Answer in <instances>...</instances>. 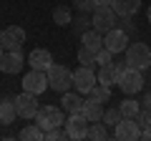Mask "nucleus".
<instances>
[{"instance_id": "nucleus-1", "label": "nucleus", "mask_w": 151, "mask_h": 141, "mask_svg": "<svg viewBox=\"0 0 151 141\" xmlns=\"http://www.w3.org/2000/svg\"><path fill=\"white\" fill-rule=\"evenodd\" d=\"M126 63H129V68L146 70L151 65V48L146 43H131L126 48Z\"/></svg>"}, {"instance_id": "nucleus-2", "label": "nucleus", "mask_w": 151, "mask_h": 141, "mask_svg": "<svg viewBox=\"0 0 151 141\" xmlns=\"http://www.w3.org/2000/svg\"><path fill=\"white\" fill-rule=\"evenodd\" d=\"M45 73H48V86L53 88V91H58V93H65L73 86V70L65 68V65H55L53 63Z\"/></svg>"}, {"instance_id": "nucleus-3", "label": "nucleus", "mask_w": 151, "mask_h": 141, "mask_svg": "<svg viewBox=\"0 0 151 141\" xmlns=\"http://www.w3.org/2000/svg\"><path fill=\"white\" fill-rule=\"evenodd\" d=\"M35 124L40 126L43 131H50V129L63 126L65 119H63V111H60L58 106H40L38 114H35Z\"/></svg>"}, {"instance_id": "nucleus-4", "label": "nucleus", "mask_w": 151, "mask_h": 141, "mask_svg": "<svg viewBox=\"0 0 151 141\" xmlns=\"http://www.w3.org/2000/svg\"><path fill=\"white\" fill-rule=\"evenodd\" d=\"M116 86L126 93V96H134L144 88V70H136V68H126L124 73L119 76V83Z\"/></svg>"}, {"instance_id": "nucleus-5", "label": "nucleus", "mask_w": 151, "mask_h": 141, "mask_svg": "<svg viewBox=\"0 0 151 141\" xmlns=\"http://www.w3.org/2000/svg\"><path fill=\"white\" fill-rule=\"evenodd\" d=\"M38 109H40V101H38V93L23 91L20 96H15V111L20 119H35Z\"/></svg>"}, {"instance_id": "nucleus-6", "label": "nucleus", "mask_w": 151, "mask_h": 141, "mask_svg": "<svg viewBox=\"0 0 151 141\" xmlns=\"http://www.w3.org/2000/svg\"><path fill=\"white\" fill-rule=\"evenodd\" d=\"M91 25L96 28L98 33H103V35H106V33L111 30L113 25H116V10H113L111 5H96Z\"/></svg>"}, {"instance_id": "nucleus-7", "label": "nucleus", "mask_w": 151, "mask_h": 141, "mask_svg": "<svg viewBox=\"0 0 151 141\" xmlns=\"http://www.w3.org/2000/svg\"><path fill=\"white\" fill-rule=\"evenodd\" d=\"M98 83V78H96V73H93V68H86V65H81V68H76L73 70V86H76V91L81 93H91V88Z\"/></svg>"}, {"instance_id": "nucleus-8", "label": "nucleus", "mask_w": 151, "mask_h": 141, "mask_svg": "<svg viewBox=\"0 0 151 141\" xmlns=\"http://www.w3.org/2000/svg\"><path fill=\"white\" fill-rule=\"evenodd\" d=\"M45 86H48V73L45 70H38L30 68L23 78V91H30V93H43Z\"/></svg>"}, {"instance_id": "nucleus-9", "label": "nucleus", "mask_w": 151, "mask_h": 141, "mask_svg": "<svg viewBox=\"0 0 151 141\" xmlns=\"http://www.w3.org/2000/svg\"><path fill=\"white\" fill-rule=\"evenodd\" d=\"M113 136L119 141H136V139H141V126L136 124V119H121L116 124Z\"/></svg>"}, {"instance_id": "nucleus-10", "label": "nucleus", "mask_w": 151, "mask_h": 141, "mask_svg": "<svg viewBox=\"0 0 151 141\" xmlns=\"http://www.w3.org/2000/svg\"><path fill=\"white\" fill-rule=\"evenodd\" d=\"M88 126H91V121H88L83 114H70V116H68V121H65L68 139H86Z\"/></svg>"}, {"instance_id": "nucleus-11", "label": "nucleus", "mask_w": 151, "mask_h": 141, "mask_svg": "<svg viewBox=\"0 0 151 141\" xmlns=\"http://www.w3.org/2000/svg\"><path fill=\"white\" fill-rule=\"evenodd\" d=\"M126 43H129V35H126V30H121V28H111V30L103 35V45H106L113 55H116V53H124Z\"/></svg>"}, {"instance_id": "nucleus-12", "label": "nucleus", "mask_w": 151, "mask_h": 141, "mask_svg": "<svg viewBox=\"0 0 151 141\" xmlns=\"http://www.w3.org/2000/svg\"><path fill=\"white\" fill-rule=\"evenodd\" d=\"M0 43H3V48H5V50H20V45L25 43V28H20V25L5 28Z\"/></svg>"}, {"instance_id": "nucleus-13", "label": "nucleus", "mask_w": 151, "mask_h": 141, "mask_svg": "<svg viewBox=\"0 0 151 141\" xmlns=\"http://www.w3.org/2000/svg\"><path fill=\"white\" fill-rule=\"evenodd\" d=\"M23 63H25V60H23L20 50H5L3 58H0V70L13 76V73H20V70H23Z\"/></svg>"}, {"instance_id": "nucleus-14", "label": "nucleus", "mask_w": 151, "mask_h": 141, "mask_svg": "<svg viewBox=\"0 0 151 141\" xmlns=\"http://www.w3.org/2000/svg\"><path fill=\"white\" fill-rule=\"evenodd\" d=\"M28 63H30V68L48 70L50 65H53V55H50V50H45V48H35V50H30V55H28Z\"/></svg>"}, {"instance_id": "nucleus-15", "label": "nucleus", "mask_w": 151, "mask_h": 141, "mask_svg": "<svg viewBox=\"0 0 151 141\" xmlns=\"http://www.w3.org/2000/svg\"><path fill=\"white\" fill-rule=\"evenodd\" d=\"M83 101H86V98H81V93H70V91L60 93V106H63L68 114H81Z\"/></svg>"}, {"instance_id": "nucleus-16", "label": "nucleus", "mask_w": 151, "mask_h": 141, "mask_svg": "<svg viewBox=\"0 0 151 141\" xmlns=\"http://www.w3.org/2000/svg\"><path fill=\"white\" fill-rule=\"evenodd\" d=\"M111 8L116 10V15L131 18V15L141 8V0H111Z\"/></svg>"}, {"instance_id": "nucleus-17", "label": "nucleus", "mask_w": 151, "mask_h": 141, "mask_svg": "<svg viewBox=\"0 0 151 141\" xmlns=\"http://www.w3.org/2000/svg\"><path fill=\"white\" fill-rule=\"evenodd\" d=\"M81 43L86 45L88 50L98 53V50L103 48V33H98L96 28H93V30H86V33H81Z\"/></svg>"}, {"instance_id": "nucleus-18", "label": "nucleus", "mask_w": 151, "mask_h": 141, "mask_svg": "<svg viewBox=\"0 0 151 141\" xmlns=\"http://www.w3.org/2000/svg\"><path fill=\"white\" fill-rule=\"evenodd\" d=\"M119 70H116V63H108V65H101L96 73L98 83H103V86H113V83H119Z\"/></svg>"}, {"instance_id": "nucleus-19", "label": "nucleus", "mask_w": 151, "mask_h": 141, "mask_svg": "<svg viewBox=\"0 0 151 141\" xmlns=\"http://www.w3.org/2000/svg\"><path fill=\"white\" fill-rule=\"evenodd\" d=\"M15 116H18V111H15V98H3L0 101V124H13L15 121Z\"/></svg>"}, {"instance_id": "nucleus-20", "label": "nucleus", "mask_w": 151, "mask_h": 141, "mask_svg": "<svg viewBox=\"0 0 151 141\" xmlns=\"http://www.w3.org/2000/svg\"><path fill=\"white\" fill-rule=\"evenodd\" d=\"M81 114L86 116L88 121H103V103L88 98V101H83V111Z\"/></svg>"}, {"instance_id": "nucleus-21", "label": "nucleus", "mask_w": 151, "mask_h": 141, "mask_svg": "<svg viewBox=\"0 0 151 141\" xmlns=\"http://www.w3.org/2000/svg\"><path fill=\"white\" fill-rule=\"evenodd\" d=\"M18 139H23V141H43L45 139V131L40 129L38 124H28L25 129L18 134Z\"/></svg>"}, {"instance_id": "nucleus-22", "label": "nucleus", "mask_w": 151, "mask_h": 141, "mask_svg": "<svg viewBox=\"0 0 151 141\" xmlns=\"http://www.w3.org/2000/svg\"><path fill=\"white\" fill-rule=\"evenodd\" d=\"M86 139H91V141H103V139H108V129H106V124H101V121H91Z\"/></svg>"}, {"instance_id": "nucleus-23", "label": "nucleus", "mask_w": 151, "mask_h": 141, "mask_svg": "<svg viewBox=\"0 0 151 141\" xmlns=\"http://www.w3.org/2000/svg\"><path fill=\"white\" fill-rule=\"evenodd\" d=\"M88 98H93V101H98V103H106L108 98H111V86L96 83V86L91 88V93H88Z\"/></svg>"}, {"instance_id": "nucleus-24", "label": "nucleus", "mask_w": 151, "mask_h": 141, "mask_svg": "<svg viewBox=\"0 0 151 141\" xmlns=\"http://www.w3.org/2000/svg\"><path fill=\"white\" fill-rule=\"evenodd\" d=\"M119 109H121V114H124V119H136V114L141 111V106H139V101H134V98H126Z\"/></svg>"}, {"instance_id": "nucleus-25", "label": "nucleus", "mask_w": 151, "mask_h": 141, "mask_svg": "<svg viewBox=\"0 0 151 141\" xmlns=\"http://www.w3.org/2000/svg\"><path fill=\"white\" fill-rule=\"evenodd\" d=\"M121 119H124V114H121L119 106H113V109H106V111H103V124H106V126H116Z\"/></svg>"}, {"instance_id": "nucleus-26", "label": "nucleus", "mask_w": 151, "mask_h": 141, "mask_svg": "<svg viewBox=\"0 0 151 141\" xmlns=\"http://www.w3.org/2000/svg\"><path fill=\"white\" fill-rule=\"evenodd\" d=\"M78 63L86 65V68H93V65H96V53L88 50L86 45H81V50H78Z\"/></svg>"}, {"instance_id": "nucleus-27", "label": "nucleus", "mask_w": 151, "mask_h": 141, "mask_svg": "<svg viewBox=\"0 0 151 141\" xmlns=\"http://www.w3.org/2000/svg\"><path fill=\"white\" fill-rule=\"evenodd\" d=\"M53 23H55V25H68V23H70V10L65 5H58L53 10Z\"/></svg>"}, {"instance_id": "nucleus-28", "label": "nucleus", "mask_w": 151, "mask_h": 141, "mask_svg": "<svg viewBox=\"0 0 151 141\" xmlns=\"http://www.w3.org/2000/svg\"><path fill=\"white\" fill-rule=\"evenodd\" d=\"M136 124L141 126V131L151 129V109H141L139 114H136Z\"/></svg>"}, {"instance_id": "nucleus-29", "label": "nucleus", "mask_w": 151, "mask_h": 141, "mask_svg": "<svg viewBox=\"0 0 151 141\" xmlns=\"http://www.w3.org/2000/svg\"><path fill=\"white\" fill-rule=\"evenodd\" d=\"M96 63H98V65H108V63H113V53L106 48V45H103V48L96 53Z\"/></svg>"}, {"instance_id": "nucleus-30", "label": "nucleus", "mask_w": 151, "mask_h": 141, "mask_svg": "<svg viewBox=\"0 0 151 141\" xmlns=\"http://www.w3.org/2000/svg\"><path fill=\"white\" fill-rule=\"evenodd\" d=\"M73 5L81 13H93L96 10V0H73Z\"/></svg>"}, {"instance_id": "nucleus-31", "label": "nucleus", "mask_w": 151, "mask_h": 141, "mask_svg": "<svg viewBox=\"0 0 151 141\" xmlns=\"http://www.w3.org/2000/svg\"><path fill=\"white\" fill-rule=\"evenodd\" d=\"M68 136V131H63L58 126V129H50V131H45V141H58V139H65Z\"/></svg>"}, {"instance_id": "nucleus-32", "label": "nucleus", "mask_w": 151, "mask_h": 141, "mask_svg": "<svg viewBox=\"0 0 151 141\" xmlns=\"http://www.w3.org/2000/svg\"><path fill=\"white\" fill-rule=\"evenodd\" d=\"M76 23H78V25H76V30H78V33H86V28H88V20H86V18H78Z\"/></svg>"}, {"instance_id": "nucleus-33", "label": "nucleus", "mask_w": 151, "mask_h": 141, "mask_svg": "<svg viewBox=\"0 0 151 141\" xmlns=\"http://www.w3.org/2000/svg\"><path fill=\"white\" fill-rule=\"evenodd\" d=\"M141 139H146V141H151V129H144V131H141Z\"/></svg>"}, {"instance_id": "nucleus-34", "label": "nucleus", "mask_w": 151, "mask_h": 141, "mask_svg": "<svg viewBox=\"0 0 151 141\" xmlns=\"http://www.w3.org/2000/svg\"><path fill=\"white\" fill-rule=\"evenodd\" d=\"M96 5H111V0H96Z\"/></svg>"}, {"instance_id": "nucleus-35", "label": "nucleus", "mask_w": 151, "mask_h": 141, "mask_svg": "<svg viewBox=\"0 0 151 141\" xmlns=\"http://www.w3.org/2000/svg\"><path fill=\"white\" fill-rule=\"evenodd\" d=\"M144 103H146V109H151V93L146 96V101H144Z\"/></svg>"}, {"instance_id": "nucleus-36", "label": "nucleus", "mask_w": 151, "mask_h": 141, "mask_svg": "<svg viewBox=\"0 0 151 141\" xmlns=\"http://www.w3.org/2000/svg\"><path fill=\"white\" fill-rule=\"evenodd\" d=\"M146 20H149V23H151V5H149V8H146Z\"/></svg>"}, {"instance_id": "nucleus-37", "label": "nucleus", "mask_w": 151, "mask_h": 141, "mask_svg": "<svg viewBox=\"0 0 151 141\" xmlns=\"http://www.w3.org/2000/svg\"><path fill=\"white\" fill-rule=\"evenodd\" d=\"M3 53H5V48H3V43H0V58H3Z\"/></svg>"}, {"instance_id": "nucleus-38", "label": "nucleus", "mask_w": 151, "mask_h": 141, "mask_svg": "<svg viewBox=\"0 0 151 141\" xmlns=\"http://www.w3.org/2000/svg\"><path fill=\"white\" fill-rule=\"evenodd\" d=\"M3 33H5V30H0V40H3Z\"/></svg>"}]
</instances>
